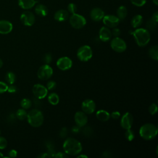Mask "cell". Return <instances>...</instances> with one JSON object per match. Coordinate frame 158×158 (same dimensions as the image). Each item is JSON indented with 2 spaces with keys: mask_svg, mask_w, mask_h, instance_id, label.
<instances>
[{
  "mask_svg": "<svg viewBox=\"0 0 158 158\" xmlns=\"http://www.w3.org/2000/svg\"><path fill=\"white\" fill-rule=\"evenodd\" d=\"M20 21L25 26H32L35 22V16L34 14L30 11H24L20 15Z\"/></svg>",
  "mask_w": 158,
  "mask_h": 158,
  "instance_id": "obj_10",
  "label": "cell"
},
{
  "mask_svg": "<svg viewBox=\"0 0 158 158\" xmlns=\"http://www.w3.org/2000/svg\"><path fill=\"white\" fill-rule=\"evenodd\" d=\"M158 110L157 105L156 103L151 104L149 107V112L151 115H155Z\"/></svg>",
  "mask_w": 158,
  "mask_h": 158,
  "instance_id": "obj_34",
  "label": "cell"
},
{
  "mask_svg": "<svg viewBox=\"0 0 158 158\" xmlns=\"http://www.w3.org/2000/svg\"><path fill=\"white\" fill-rule=\"evenodd\" d=\"M69 17V13L67 10L65 9H60L57 10L54 15V19L59 22H64L67 20Z\"/></svg>",
  "mask_w": 158,
  "mask_h": 158,
  "instance_id": "obj_19",
  "label": "cell"
},
{
  "mask_svg": "<svg viewBox=\"0 0 158 158\" xmlns=\"http://www.w3.org/2000/svg\"><path fill=\"white\" fill-rule=\"evenodd\" d=\"M48 89L46 86L41 84H36L33 86L32 92L36 99H44L48 94Z\"/></svg>",
  "mask_w": 158,
  "mask_h": 158,
  "instance_id": "obj_9",
  "label": "cell"
},
{
  "mask_svg": "<svg viewBox=\"0 0 158 158\" xmlns=\"http://www.w3.org/2000/svg\"><path fill=\"white\" fill-rule=\"evenodd\" d=\"M44 62L46 64H49L52 61V56L51 54H46L44 56Z\"/></svg>",
  "mask_w": 158,
  "mask_h": 158,
  "instance_id": "obj_40",
  "label": "cell"
},
{
  "mask_svg": "<svg viewBox=\"0 0 158 158\" xmlns=\"http://www.w3.org/2000/svg\"><path fill=\"white\" fill-rule=\"evenodd\" d=\"M133 122V117L132 114L128 112H125L122 117L120 120V125L121 127L125 129L131 128Z\"/></svg>",
  "mask_w": 158,
  "mask_h": 158,
  "instance_id": "obj_14",
  "label": "cell"
},
{
  "mask_svg": "<svg viewBox=\"0 0 158 158\" xmlns=\"http://www.w3.org/2000/svg\"><path fill=\"white\" fill-rule=\"evenodd\" d=\"M46 147L48 148V153L50 155L51 157H53L54 154L56 153L54 148V145L53 144L49 141L46 144Z\"/></svg>",
  "mask_w": 158,
  "mask_h": 158,
  "instance_id": "obj_32",
  "label": "cell"
},
{
  "mask_svg": "<svg viewBox=\"0 0 158 158\" xmlns=\"http://www.w3.org/2000/svg\"><path fill=\"white\" fill-rule=\"evenodd\" d=\"M53 74L52 67L48 64L41 65L38 70L37 76L41 80H46L49 79Z\"/></svg>",
  "mask_w": 158,
  "mask_h": 158,
  "instance_id": "obj_7",
  "label": "cell"
},
{
  "mask_svg": "<svg viewBox=\"0 0 158 158\" xmlns=\"http://www.w3.org/2000/svg\"><path fill=\"white\" fill-rule=\"evenodd\" d=\"M152 2H153L156 6H157V5H158V0H152Z\"/></svg>",
  "mask_w": 158,
  "mask_h": 158,
  "instance_id": "obj_52",
  "label": "cell"
},
{
  "mask_svg": "<svg viewBox=\"0 0 158 158\" xmlns=\"http://www.w3.org/2000/svg\"><path fill=\"white\" fill-rule=\"evenodd\" d=\"M7 146V139L2 136H0V149H4Z\"/></svg>",
  "mask_w": 158,
  "mask_h": 158,
  "instance_id": "obj_37",
  "label": "cell"
},
{
  "mask_svg": "<svg viewBox=\"0 0 158 158\" xmlns=\"http://www.w3.org/2000/svg\"><path fill=\"white\" fill-rule=\"evenodd\" d=\"M56 87V81H52V80H51L49 81H48L47 83V85H46V88L48 89V90H53L54 89H55Z\"/></svg>",
  "mask_w": 158,
  "mask_h": 158,
  "instance_id": "obj_38",
  "label": "cell"
},
{
  "mask_svg": "<svg viewBox=\"0 0 158 158\" xmlns=\"http://www.w3.org/2000/svg\"><path fill=\"white\" fill-rule=\"evenodd\" d=\"M15 115L16 117L20 120H25V118H27V112L26 111V109H24L23 108L18 109L15 113Z\"/></svg>",
  "mask_w": 158,
  "mask_h": 158,
  "instance_id": "obj_28",
  "label": "cell"
},
{
  "mask_svg": "<svg viewBox=\"0 0 158 158\" xmlns=\"http://www.w3.org/2000/svg\"><path fill=\"white\" fill-rule=\"evenodd\" d=\"M89 15L91 19L93 21L99 22L103 19L105 15H104V12L102 9L99 7H94L91 9Z\"/></svg>",
  "mask_w": 158,
  "mask_h": 158,
  "instance_id": "obj_16",
  "label": "cell"
},
{
  "mask_svg": "<svg viewBox=\"0 0 158 158\" xmlns=\"http://www.w3.org/2000/svg\"><path fill=\"white\" fill-rule=\"evenodd\" d=\"M77 56L78 59L82 62H87L93 56L91 48L88 45H83L80 47L77 51Z\"/></svg>",
  "mask_w": 158,
  "mask_h": 158,
  "instance_id": "obj_6",
  "label": "cell"
},
{
  "mask_svg": "<svg viewBox=\"0 0 158 158\" xmlns=\"http://www.w3.org/2000/svg\"><path fill=\"white\" fill-rule=\"evenodd\" d=\"M132 35L135 40L136 44L140 47H144L146 46L151 40L149 31L148 30L145 28H137L134 31H133Z\"/></svg>",
  "mask_w": 158,
  "mask_h": 158,
  "instance_id": "obj_2",
  "label": "cell"
},
{
  "mask_svg": "<svg viewBox=\"0 0 158 158\" xmlns=\"http://www.w3.org/2000/svg\"><path fill=\"white\" fill-rule=\"evenodd\" d=\"M102 155H103V156H104V157H106V158H107V157H110V153L109 152H108V151L103 152Z\"/></svg>",
  "mask_w": 158,
  "mask_h": 158,
  "instance_id": "obj_50",
  "label": "cell"
},
{
  "mask_svg": "<svg viewBox=\"0 0 158 158\" xmlns=\"http://www.w3.org/2000/svg\"><path fill=\"white\" fill-rule=\"evenodd\" d=\"M0 135H1V130H0Z\"/></svg>",
  "mask_w": 158,
  "mask_h": 158,
  "instance_id": "obj_55",
  "label": "cell"
},
{
  "mask_svg": "<svg viewBox=\"0 0 158 158\" xmlns=\"http://www.w3.org/2000/svg\"><path fill=\"white\" fill-rule=\"evenodd\" d=\"M148 54L152 59L157 60H158V46L157 45L151 46L148 51Z\"/></svg>",
  "mask_w": 158,
  "mask_h": 158,
  "instance_id": "obj_25",
  "label": "cell"
},
{
  "mask_svg": "<svg viewBox=\"0 0 158 158\" xmlns=\"http://www.w3.org/2000/svg\"><path fill=\"white\" fill-rule=\"evenodd\" d=\"M102 20L103 23L106 27L108 28H114L116 27L120 23V19L114 15H104Z\"/></svg>",
  "mask_w": 158,
  "mask_h": 158,
  "instance_id": "obj_11",
  "label": "cell"
},
{
  "mask_svg": "<svg viewBox=\"0 0 158 158\" xmlns=\"http://www.w3.org/2000/svg\"><path fill=\"white\" fill-rule=\"evenodd\" d=\"M64 152L68 156H77L82 151L81 143L73 138H68L63 143Z\"/></svg>",
  "mask_w": 158,
  "mask_h": 158,
  "instance_id": "obj_1",
  "label": "cell"
},
{
  "mask_svg": "<svg viewBox=\"0 0 158 158\" xmlns=\"http://www.w3.org/2000/svg\"><path fill=\"white\" fill-rule=\"evenodd\" d=\"M38 157H41V158H48V157H51L50 155L48 153V152H46V153H41L40 155L38 156Z\"/></svg>",
  "mask_w": 158,
  "mask_h": 158,
  "instance_id": "obj_49",
  "label": "cell"
},
{
  "mask_svg": "<svg viewBox=\"0 0 158 158\" xmlns=\"http://www.w3.org/2000/svg\"><path fill=\"white\" fill-rule=\"evenodd\" d=\"M36 0H18L19 6L23 9H30L36 4Z\"/></svg>",
  "mask_w": 158,
  "mask_h": 158,
  "instance_id": "obj_21",
  "label": "cell"
},
{
  "mask_svg": "<svg viewBox=\"0 0 158 158\" xmlns=\"http://www.w3.org/2000/svg\"><path fill=\"white\" fill-rule=\"evenodd\" d=\"M5 80L8 84L12 85L15 83V80H16V76L14 72H8L6 73Z\"/></svg>",
  "mask_w": 158,
  "mask_h": 158,
  "instance_id": "obj_27",
  "label": "cell"
},
{
  "mask_svg": "<svg viewBox=\"0 0 158 158\" xmlns=\"http://www.w3.org/2000/svg\"><path fill=\"white\" fill-rule=\"evenodd\" d=\"M96 118L102 122H106L110 118V114L105 110H99L96 114Z\"/></svg>",
  "mask_w": 158,
  "mask_h": 158,
  "instance_id": "obj_22",
  "label": "cell"
},
{
  "mask_svg": "<svg viewBox=\"0 0 158 158\" xmlns=\"http://www.w3.org/2000/svg\"><path fill=\"white\" fill-rule=\"evenodd\" d=\"M2 65H3V62H2V60H1V59L0 58V69L2 67Z\"/></svg>",
  "mask_w": 158,
  "mask_h": 158,
  "instance_id": "obj_53",
  "label": "cell"
},
{
  "mask_svg": "<svg viewBox=\"0 0 158 158\" xmlns=\"http://www.w3.org/2000/svg\"><path fill=\"white\" fill-rule=\"evenodd\" d=\"M74 120L76 125L80 127L85 126L88 123V117L86 114L83 111H78L75 114Z\"/></svg>",
  "mask_w": 158,
  "mask_h": 158,
  "instance_id": "obj_15",
  "label": "cell"
},
{
  "mask_svg": "<svg viewBox=\"0 0 158 158\" xmlns=\"http://www.w3.org/2000/svg\"><path fill=\"white\" fill-rule=\"evenodd\" d=\"M69 18L70 25L75 29L82 28L86 23V19L83 15L77 13L72 14Z\"/></svg>",
  "mask_w": 158,
  "mask_h": 158,
  "instance_id": "obj_5",
  "label": "cell"
},
{
  "mask_svg": "<svg viewBox=\"0 0 158 158\" xmlns=\"http://www.w3.org/2000/svg\"><path fill=\"white\" fill-rule=\"evenodd\" d=\"M13 29L12 23L6 20H0V34L7 35L10 33Z\"/></svg>",
  "mask_w": 158,
  "mask_h": 158,
  "instance_id": "obj_17",
  "label": "cell"
},
{
  "mask_svg": "<svg viewBox=\"0 0 158 158\" xmlns=\"http://www.w3.org/2000/svg\"><path fill=\"white\" fill-rule=\"evenodd\" d=\"M8 155L9 157H12V158L16 157L17 156V151L15 149H11L9 151Z\"/></svg>",
  "mask_w": 158,
  "mask_h": 158,
  "instance_id": "obj_46",
  "label": "cell"
},
{
  "mask_svg": "<svg viewBox=\"0 0 158 158\" xmlns=\"http://www.w3.org/2000/svg\"><path fill=\"white\" fill-rule=\"evenodd\" d=\"M96 109V104L90 99L84 100L81 103V110L86 114H91Z\"/></svg>",
  "mask_w": 158,
  "mask_h": 158,
  "instance_id": "obj_13",
  "label": "cell"
},
{
  "mask_svg": "<svg viewBox=\"0 0 158 158\" xmlns=\"http://www.w3.org/2000/svg\"><path fill=\"white\" fill-rule=\"evenodd\" d=\"M77 157H78V158H81V157H83V158H88V156H86V155H84V154H78Z\"/></svg>",
  "mask_w": 158,
  "mask_h": 158,
  "instance_id": "obj_51",
  "label": "cell"
},
{
  "mask_svg": "<svg viewBox=\"0 0 158 158\" xmlns=\"http://www.w3.org/2000/svg\"><path fill=\"white\" fill-rule=\"evenodd\" d=\"M99 37L102 41H109L112 38V33L109 28L107 27H102L99 31Z\"/></svg>",
  "mask_w": 158,
  "mask_h": 158,
  "instance_id": "obj_18",
  "label": "cell"
},
{
  "mask_svg": "<svg viewBox=\"0 0 158 158\" xmlns=\"http://www.w3.org/2000/svg\"><path fill=\"white\" fill-rule=\"evenodd\" d=\"M158 128L157 126L151 123L143 125L139 128V135L145 140H151L156 138L157 135Z\"/></svg>",
  "mask_w": 158,
  "mask_h": 158,
  "instance_id": "obj_3",
  "label": "cell"
},
{
  "mask_svg": "<svg viewBox=\"0 0 158 158\" xmlns=\"http://www.w3.org/2000/svg\"><path fill=\"white\" fill-rule=\"evenodd\" d=\"M67 135V129L66 127H63L62 128V129L60 130V133H59V135L61 138H65L66 136Z\"/></svg>",
  "mask_w": 158,
  "mask_h": 158,
  "instance_id": "obj_45",
  "label": "cell"
},
{
  "mask_svg": "<svg viewBox=\"0 0 158 158\" xmlns=\"http://www.w3.org/2000/svg\"><path fill=\"white\" fill-rule=\"evenodd\" d=\"M111 33H112V36H114V37H118L121 32L119 28L114 27L113 28V30L111 31Z\"/></svg>",
  "mask_w": 158,
  "mask_h": 158,
  "instance_id": "obj_41",
  "label": "cell"
},
{
  "mask_svg": "<svg viewBox=\"0 0 158 158\" xmlns=\"http://www.w3.org/2000/svg\"><path fill=\"white\" fill-rule=\"evenodd\" d=\"M151 19H152L153 20H154L155 22H158V12H157V11L155 12L152 14Z\"/></svg>",
  "mask_w": 158,
  "mask_h": 158,
  "instance_id": "obj_48",
  "label": "cell"
},
{
  "mask_svg": "<svg viewBox=\"0 0 158 158\" xmlns=\"http://www.w3.org/2000/svg\"><path fill=\"white\" fill-rule=\"evenodd\" d=\"M67 11L69 14H75L77 11V7L74 3H70L67 6Z\"/></svg>",
  "mask_w": 158,
  "mask_h": 158,
  "instance_id": "obj_33",
  "label": "cell"
},
{
  "mask_svg": "<svg viewBox=\"0 0 158 158\" xmlns=\"http://www.w3.org/2000/svg\"><path fill=\"white\" fill-rule=\"evenodd\" d=\"M27 121L33 127H39L42 125L44 116L42 112L38 109H33L27 113Z\"/></svg>",
  "mask_w": 158,
  "mask_h": 158,
  "instance_id": "obj_4",
  "label": "cell"
},
{
  "mask_svg": "<svg viewBox=\"0 0 158 158\" xmlns=\"http://www.w3.org/2000/svg\"><path fill=\"white\" fill-rule=\"evenodd\" d=\"M8 85L2 81H0V94H3L7 91Z\"/></svg>",
  "mask_w": 158,
  "mask_h": 158,
  "instance_id": "obj_36",
  "label": "cell"
},
{
  "mask_svg": "<svg viewBox=\"0 0 158 158\" xmlns=\"http://www.w3.org/2000/svg\"><path fill=\"white\" fill-rule=\"evenodd\" d=\"M80 128H81V127H80L77 126V125H76V126H75V127H73L72 128V131L73 133H78V132L80 131Z\"/></svg>",
  "mask_w": 158,
  "mask_h": 158,
  "instance_id": "obj_47",
  "label": "cell"
},
{
  "mask_svg": "<svg viewBox=\"0 0 158 158\" xmlns=\"http://www.w3.org/2000/svg\"><path fill=\"white\" fill-rule=\"evenodd\" d=\"M128 14V10L125 6H120L117 9V17L120 19V20H124Z\"/></svg>",
  "mask_w": 158,
  "mask_h": 158,
  "instance_id": "obj_23",
  "label": "cell"
},
{
  "mask_svg": "<svg viewBox=\"0 0 158 158\" xmlns=\"http://www.w3.org/2000/svg\"><path fill=\"white\" fill-rule=\"evenodd\" d=\"M130 2L135 6L141 7L146 4V0H130Z\"/></svg>",
  "mask_w": 158,
  "mask_h": 158,
  "instance_id": "obj_35",
  "label": "cell"
},
{
  "mask_svg": "<svg viewBox=\"0 0 158 158\" xmlns=\"http://www.w3.org/2000/svg\"><path fill=\"white\" fill-rule=\"evenodd\" d=\"M35 12L40 17H45L48 14V9L45 5L39 4L36 6L35 8Z\"/></svg>",
  "mask_w": 158,
  "mask_h": 158,
  "instance_id": "obj_20",
  "label": "cell"
},
{
  "mask_svg": "<svg viewBox=\"0 0 158 158\" xmlns=\"http://www.w3.org/2000/svg\"><path fill=\"white\" fill-rule=\"evenodd\" d=\"M1 157H4V156L3 154L1 152H0V158H1Z\"/></svg>",
  "mask_w": 158,
  "mask_h": 158,
  "instance_id": "obj_54",
  "label": "cell"
},
{
  "mask_svg": "<svg viewBox=\"0 0 158 158\" xmlns=\"http://www.w3.org/2000/svg\"><path fill=\"white\" fill-rule=\"evenodd\" d=\"M69 156L65 154V152H56L54 156L53 157H56V158H64V157H67Z\"/></svg>",
  "mask_w": 158,
  "mask_h": 158,
  "instance_id": "obj_42",
  "label": "cell"
},
{
  "mask_svg": "<svg viewBox=\"0 0 158 158\" xmlns=\"http://www.w3.org/2000/svg\"><path fill=\"white\" fill-rule=\"evenodd\" d=\"M157 23L156 22H155L154 20H153L151 18L148 20L146 22V28L147 30H156V27H157Z\"/></svg>",
  "mask_w": 158,
  "mask_h": 158,
  "instance_id": "obj_30",
  "label": "cell"
},
{
  "mask_svg": "<svg viewBox=\"0 0 158 158\" xmlns=\"http://www.w3.org/2000/svg\"><path fill=\"white\" fill-rule=\"evenodd\" d=\"M48 100L51 105L56 106L59 102V96L57 93H52L48 96Z\"/></svg>",
  "mask_w": 158,
  "mask_h": 158,
  "instance_id": "obj_26",
  "label": "cell"
},
{
  "mask_svg": "<svg viewBox=\"0 0 158 158\" xmlns=\"http://www.w3.org/2000/svg\"><path fill=\"white\" fill-rule=\"evenodd\" d=\"M83 133L85 136H89L93 133V130L91 129V128L90 127H86L83 128Z\"/></svg>",
  "mask_w": 158,
  "mask_h": 158,
  "instance_id": "obj_39",
  "label": "cell"
},
{
  "mask_svg": "<svg viewBox=\"0 0 158 158\" xmlns=\"http://www.w3.org/2000/svg\"><path fill=\"white\" fill-rule=\"evenodd\" d=\"M111 48L117 52H123L127 49V44L125 41L118 37H114L110 41Z\"/></svg>",
  "mask_w": 158,
  "mask_h": 158,
  "instance_id": "obj_8",
  "label": "cell"
},
{
  "mask_svg": "<svg viewBox=\"0 0 158 158\" xmlns=\"http://www.w3.org/2000/svg\"><path fill=\"white\" fill-rule=\"evenodd\" d=\"M56 65L61 70L65 71L69 70L72 66V60L68 57H62L57 59Z\"/></svg>",
  "mask_w": 158,
  "mask_h": 158,
  "instance_id": "obj_12",
  "label": "cell"
},
{
  "mask_svg": "<svg viewBox=\"0 0 158 158\" xmlns=\"http://www.w3.org/2000/svg\"><path fill=\"white\" fill-rule=\"evenodd\" d=\"M110 117H112L113 119L117 120L120 117V113L118 111H114L112 112L110 114Z\"/></svg>",
  "mask_w": 158,
  "mask_h": 158,
  "instance_id": "obj_44",
  "label": "cell"
},
{
  "mask_svg": "<svg viewBox=\"0 0 158 158\" xmlns=\"http://www.w3.org/2000/svg\"><path fill=\"white\" fill-rule=\"evenodd\" d=\"M143 22V16L141 15L137 14L132 18V19L131 20V25L132 27L136 28L139 27V26H141Z\"/></svg>",
  "mask_w": 158,
  "mask_h": 158,
  "instance_id": "obj_24",
  "label": "cell"
},
{
  "mask_svg": "<svg viewBox=\"0 0 158 158\" xmlns=\"http://www.w3.org/2000/svg\"><path fill=\"white\" fill-rule=\"evenodd\" d=\"M125 136L127 140H128V141H131L135 138V133L130 128L127 129L126 130V131L125 133Z\"/></svg>",
  "mask_w": 158,
  "mask_h": 158,
  "instance_id": "obj_31",
  "label": "cell"
},
{
  "mask_svg": "<svg viewBox=\"0 0 158 158\" xmlns=\"http://www.w3.org/2000/svg\"><path fill=\"white\" fill-rule=\"evenodd\" d=\"M32 105V102L28 98H23L20 101V106L22 108L24 109H28L31 107Z\"/></svg>",
  "mask_w": 158,
  "mask_h": 158,
  "instance_id": "obj_29",
  "label": "cell"
},
{
  "mask_svg": "<svg viewBox=\"0 0 158 158\" xmlns=\"http://www.w3.org/2000/svg\"><path fill=\"white\" fill-rule=\"evenodd\" d=\"M17 91V87L14 85L13 84L8 85V88H7V91L10 93H14Z\"/></svg>",
  "mask_w": 158,
  "mask_h": 158,
  "instance_id": "obj_43",
  "label": "cell"
}]
</instances>
